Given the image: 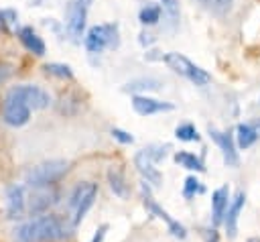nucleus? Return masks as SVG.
<instances>
[{
  "label": "nucleus",
  "instance_id": "18",
  "mask_svg": "<svg viewBox=\"0 0 260 242\" xmlns=\"http://www.w3.org/2000/svg\"><path fill=\"white\" fill-rule=\"evenodd\" d=\"M258 136L260 134H258V130H256V126L252 122H242L236 128V144L240 148H250L258 140Z\"/></svg>",
  "mask_w": 260,
  "mask_h": 242
},
{
  "label": "nucleus",
  "instance_id": "11",
  "mask_svg": "<svg viewBox=\"0 0 260 242\" xmlns=\"http://www.w3.org/2000/svg\"><path fill=\"white\" fill-rule=\"evenodd\" d=\"M244 201H246V193H244V191H238L236 197L232 199V203H230L228 209H225L223 224H225V234H228V238H236V234H238V218H240V211H242V207H244Z\"/></svg>",
  "mask_w": 260,
  "mask_h": 242
},
{
  "label": "nucleus",
  "instance_id": "8",
  "mask_svg": "<svg viewBox=\"0 0 260 242\" xmlns=\"http://www.w3.org/2000/svg\"><path fill=\"white\" fill-rule=\"evenodd\" d=\"M30 108L22 102H18L16 98H10L6 96L4 98V106H2V118L8 126H22L28 122L30 118Z\"/></svg>",
  "mask_w": 260,
  "mask_h": 242
},
{
  "label": "nucleus",
  "instance_id": "1",
  "mask_svg": "<svg viewBox=\"0 0 260 242\" xmlns=\"http://www.w3.org/2000/svg\"><path fill=\"white\" fill-rule=\"evenodd\" d=\"M69 218L57 214H43L14 230L16 242H59L67 238L71 230Z\"/></svg>",
  "mask_w": 260,
  "mask_h": 242
},
{
  "label": "nucleus",
  "instance_id": "6",
  "mask_svg": "<svg viewBox=\"0 0 260 242\" xmlns=\"http://www.w3.org/2000/svg\"><path fill=\"white\" fill-rule=\"evenodd\" d=\"M6 96L16 98L18 102L26 104L30 110H43V108H47V106L51 104V98H49V94H47L45 89H41V87H37V85H28V83L12 87Z\"/></svg>",
  "mask_w": 260,
  "mask_h": 242
},
{
  "label": "nucleus",
  "instance_id": "9",
  "mask_svg": "<svg viewBox=\"0 0 260 242\" xmlns=\"http://www.w3.org/2000/svg\"><path fill=\"white\" fill-rule=\"evenodd\" d=\"M57 197L59 193L51 187H43V189H32L30 197L26 199V209L28 214L32 216H39V214H47L55 203H57Z\"/></svg>",
  "mask_w": 260,
  "mask_h": 242
},
{
  "label": "nucleus",
  "instance_id": "3",
  "mask_svg": "<svg viewBox=\"0 0 260 242\" xmlns=\"http://www.w3.org/2000/svg\"><path fill=\"white\" fill-rule=\"evenodd\" d=\"M95 195H98V185H95V183L83 181V183L75 185V189H73L71 195H69V209H71L69 222H71L73 228L85 218L87 209L93 205Z\"/></svg>",
  "mask_w": 260,
  "mask_h": 242
},
{
  "label": "nucleus",
  "instance_id": "14",
  "mask_svg": "<svg viewBox=\"0 0 260 242\" xmlns=\"http://www.w3.org/2000/svg\"><path fill=\"white\" fill-rule=\"evenodd\" d=\"M132 108L140 114V116H150V114H158V112H169L173 110V104L169 102H160L148 96H134L132 98Z\"/></svg>",
  "mask_w": 260,
  "mask_h": 242
},
{
  "label": "nucleus",
  "instance_id": "32",
  "mask_svg": "<svg viewBox=\"0 0 260 242\" xmlns=\"http://www.w3.org/2000/svg\"><path fill=\"white\" fill-rule=\"evenodd\" d=\"M209 242H217V238H215V234L211 236V240H209Z\"/></svg>",
  "mask_w": 260,
  "mask_h": 242
},
{
  "label": "nucleus",
  "instance_id": "15",
  "mask_svg": "<svg viewBox=\"0 0 260 242\" xmlns=\"http://www.w3.org/2000/svg\"><path fill=\"white\" fill-rule=\"evenodd\" d=\"M134 167H136L138 173L146 179V183H152V185H160V183H162V175L158 173V169L154 167V161L146 155V150L136 153V157H134Z\"/></svg>",
  "mask_w": 260,
  "mask_h": 242
},
{
  "label": "nucleus",
  "instance_id": "23",
  "mask_svg": "<svg viewBox=\"0 0 260 242\" xmlns=\"http://www.w3.org/2000/svg\"><path fill=\"white\" fill-rule=\"evenodd\" d=\"M160 81L154 77H142V79H134L130 83H126L124 92H138V89H158Z\"/></svg>",
  "mask_w": 260,
  "mask_h": 242
},
{
  "label": "nucleus",
  "instance_id": "27",
  "mask_svg": "<svg viewBox=\"0 0 260 242\" xmlns=\"http://www.w3.org/2000/svg\"><path fill=\"white\" fill-rule=\"evenodd\" d=\"M203 191H205V187L199 183L197 177H187V179H185L183 195H185L187 199H191V197H195V193H203Z\"/></svg>",
  "mask_w": 260,
  "mask_h": 242
},
{
  "label": "nucleus",
  "instance_id": "13",
  "mask_svg": "<svg viewBox=\"0 0 260 242\" xmlns=\"http://www.w3.org/2000/svg\"><path fill=\"white\" fill-rule=\"evenodd\" d=\"M24 209H26L24 189L20 185H10L6 189V211H8V218H12V220L22 218Z\"/></svg>",
  "mask_w": 260,
  "mask_h": 242
},
{
  "label": "nucleus",
  "instance_id": "4",
  "mask_svg": "<svg viewBox=\"0 0 260 242\" xmlns=\"http://www.w3.org/2000/svg\"><path fill=\"white\" fill-rule=\"evenodd\" d=\"M120 45V33L116 22L95 24L85 35V49L89 53H102L104 49H116Z\"/></svg>",
  "mask_w": 260,
  "mask_h": 242
},
{
  "label": "nucleus",
  "instance_id": "28",
  "mask_svg": "<svg viewBox=\"0 0 260 242\" xmlns=\"http://www.w3.org/2000/svg\"><path fill=\"white\" fill-rule=\"evenodd\" d=\"M160 4H162V12H167L169 20L173 24H177V20H179V4H177V0H160Z\"/></svg>",
  "mask_w": 260,
  "mask_h": 242
},
{
  "label": "nucleus",
  "instance_id": "20",
  "mask_svg": "<svg viewBox=\"0 0 260 242\" xmlns=\"http://www.w3.org/2000/svg\"><path fill=\"white\" fill-rule=\"evenodd\" d=\"M108 183H110L114 195H118V197H126L128 187H126V179H124V175H122L120 169H110V171H108Z\"/></svg>",
  "mask_w": 260,
  "mask_h": 242
},
{
  "label": "nucleus",
  "instance_id": "25",
  "mask_svg": "<svg viewBox=\"0 0 260 242\" xmlns=\"http://www.w3.org/2000/svg\"><path fill=\"white\" fill-rule=\"evenodd\" d=\"M45 71L51 73V75H55V77H61V79H71L73 77L71 67L65 65V63H47L45 65Z\"/></svg>",
  "mask_w": 260,
  "mask_h": 242
},
{
  "label": "nucleus",
  "instance_id": "22",
  "mask_svg": "<svg viewBox=\"0 0 260 242\" xmlns=\"http://www.w3.org/2000/svg\"><path fill=\"white\" fill-rule=\"evenodd\" d=\"M209 12H213V14H217V16H223V14H228L230 10H232V6H234V0H199Z\"/></svg>",
  "mask_w": 260,
  "mask_h": 242
},
{
  "label": "nucleus",
  "instance_id": "24",
  "mask_svg": "<svg viewBox=\"0 0 260 242\" xmlns=\"http://www.w3.org/2000/svg\"><path fill=\"white\" fill-rule=\"evenodd\" d=\"M175 136L183 142H193V140H199V132L197 128L191 124V122H185V124H179L175 128Z\"/></svg>",
  "mask_w": 260,
  "mask_h": 242
},
{
  "label": "nucleus",
  "instance_id": "33",
  "mask_svg": "<svg viewBox=\"0 0 260 242\" xmlns=\"http://www.w3.org/2000/svg\"><path fill=\"white\" fill-rule=\"evenodd\" d=\"M248 242H260V240H258V238H250Z\"/></svg>",
  "mask_w": 260,
  "mask_h": 242
},
{
  "label": "nucleus",
  "instance_id": "10",
  "mask_svg": "<svg viewBox=\"0 0 260 242\" xmlns=\"http://www.w3.org/2000/svg\"><path fill=\"white\" fill-rule=\"evenodd\" d=\"M209 136L215 140V144L221 148V155H223V161L228 167H236L238 165V150H236V142L232 138L230 132H221L217 128H211L209 126Z\"/></svg>",
  "mask_w": 260,
  "mask_h": 242
},
{
  "label": "nucleus",
  "instance_id": "26",
  "mask_svg": "<svg viewBox=\"0 0 260 242\" xmlns=\"http://www.w3.org/2000/svg\"><path fill=\"white\" fill-rule=\"evenodd\" d=\"M16 18H18L16 10H12V8H0V31L2 33H10L12 24H16Z\"/></svg>",
  "mask_w": 260,
  "mask_h": 242
},
{
  "label": "nucleus",
  "instance_id": "19",
  "mask_svg": "<svg viewBox=\"0 0 260 242\" xmlns=\"http://www.w3.org/2000/svg\"><path fill=\"white\" fill-rule=\"evenodd\" d=\"M175 163H179L181 167L189 169V171H205V165L199 157H195L193 153H187V150H177L175 153Z\"/></svg>",
  "mask_w": 260,
  "mask_h": 242
},
{
  "label": "nucleus",
  "instance_id": "5",
  "mask_svg": "<svg viewBox=\"0 0 260 242\" xmlns=\"http://www.w3.org/2000/svg\"><path fill=\"white\" fill-rule=\"evenodd\" d=\"M162 61H165L175 73L187 77V79L193 81L195 85H207L209 79H211L205 69H201L199 65H195L191 59H187V57L181 55V53H167V55L162 57Z\"/></svg>",
  "mask_w": 260,
  "mask_h": 242
},
{
  "label": "nucleus",
  "instance_id": "17",
  "mask_svg": "<svg viewBox=\"0 0 260 242\" xmlns=\"http://www.w3.org/2000/svg\"><path fill=\"white\" fill-rule=\"evenodd\" d=\"M18 39H20V43L30 51V53H35V55H45V43H43V39L37 35V31L32 28V26H22L20 31H18Z\"/></svg>",
  "mask_w": 260,
  "mask_h": 242
},
{
  "label": "nucleus",
  "instance_id": "7",
  "mask_svg": "<svg viewBox=\"0 0 260 242\" xmlns=\"http://www.w3.org/2000/svg\"><path fill=\"white\" fill-rule=\"evenodd\" d=\"M140 191H142V203H144V207L152 214V216H156V218H160V220H165L167 222V226H169V232L175 236V238H185L187 236V232H185V228L177 222V220H173L171 216H169V211L167 209H162L156 201H154V197L150 195V187L146 185V181L140 185Z\"/></svg>",
  "mask_w": 260,
  "mask_h": 242
},
{
  "label": "nucleus",
  "instance_id": "30",
  "mask_svg": "<svg viewBox=\"0 0 260 242\" xmlns=\"http://www.w3.org/2000/svg\"><path fill=\"white\" fill-rule=\"evenodd\" d=\"M106 232H108V226H106V224H104V226H100V228L95 230V234H93L91 242H102V240H104V236H106Z\"/></svg>",
  "mask_w": 260,
  "mask_h": 242
},
{
  "label": "nucleus",
  "instance_id": "12",
  "mask_svg": "<svg viewBox=\"0 0 260 242\" xmlns=\"http://www.w3.org/2000/svg\"><path fill=\"white\" fill-rule=\"evenodd\" d=\"M83 26H85V6L75 0L69 4V10H67V31L73 41L81 37Z\"/></svg>",
  "mask_w": 260,
  "mask_h": 242
},
{
  "label": "nucleus",
  "instance_id": "21",
  "mask_svg": "<svg viewBox=\"0 0 260 242\" xmlns=\"http://www.w3.org/2000/svg\"><path fill=\"white\" fill-rule=\"evenodd\" d=\"M138 18H140V22L142 24H156L158 20H160V6L158 4H146V6H142L140 8V12H138Z\"/></svg>",
  "mask_w": 260,
  "mask_h": 242
},
{
  "label": "nucleus",
  "instance_id": "16",
  "mask_svg": "<svg viewBox=\"0 0 260 242\" xmlns=\"http://www.w3.org/2000/svg\"><path fill=\"white\" fill-rule=\"evenodd\" d=\"M230 189L228 187H219L211 193V222L213 226H219L223 222V216H225V209L230 205Z\"/></svg>",
  "mask_w": 260,
  "mask_h": 242
},
{
  "label": "nucleus",
  "instance_id": "29",
  "mask_svg": "<svg viewBox=\"0 0 260 242\" xmlns=\"http://www.w3.org/2000/svg\"><path fill=\"white\" fill-rule=\"evenodd\" d=\"M112 136H114L118 142H122V144H130V142H134V136L128 134V132L122 130V128H112Z\"/></svg>",
  "mask_w": 260,
  "mask_h": 242
},
{
  "label": "nucleus",
  "instance_id": "2",
  "mask_svg": "<svg viewBox=\"0 0 260 242\" xmlns=\"http://www.w3.org/2000/svg\"><path fill=\"white\" fill-rule=\"evenodd\" d=\"M69 169V163L67 161H61V159H53V161H45V163H39L35 167H30L24 175V183L30 187V189H43V187H51L55 185Z\"/></svg>",
  "mask_w": 260,
  "mask_h": 242
},
{
  "label": "nucleus",
  "instance_id": "31",
  "mask_svg": "<svg viewBox=\"0 0 260 242\" xmlns=\"http://www.w3.org/2000/svg\"><path fill=\"white\" fill-rule=\"evenodd\" d=\"M8 73H10V67L8 65H0V81H4L8 77Z\"/></svg>",
  "mask_w": 260,
  "mask_h": 242
}]
</instances>
